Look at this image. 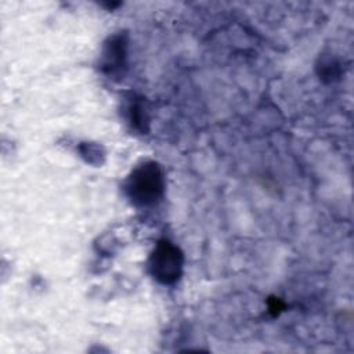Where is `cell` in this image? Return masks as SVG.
<instances>
[{
	"mask_svg": "<svg viewBox=\"0 0 354 354\" xmlns=\"http://www.w3.org/2000/svg\"><path fill=\"white\" fill-rule=\"evenodd\" d=\"M127 194L136 205H153L163 194V176L159 166L153 162L138 166L129 177Z\"/></svg>",
	"mask_w": 354,
	"mask_h": 354,
	"instance_id": "1",
	"label": "cell"
},
{
	"mask_svg": "<svg viewBox=\"0 0 354 354\" xmlns=\"http://www.w3.org/2000/svg\"><path fill=\"white\" fill-rule=\"evenodd\" d=\"M152 275L162 283L176 282L183 270V253L169 241H160L149 261Z\"/></svg>",
	"mask_w": 354,
	"mask_h": 354,
	"instance_id": "2",
	"label": "cell"
},
{
	"mask_svg": "<svg viewBox=\"0 0 354 354\" xmlns=\"http://www.w3.org/2000/svg\"><path fill=\"white\" fill-rule=\"evenodd\" d=\"M124 48L126 43L122 40V37H115L111 40V43L106 46L104 58H105V66L111 71L119 68L123 64L124 58Z\"/></svg>",
	"mask_w": 354,
	"mask_h": 354,
	"instance_id": "3",
	"label": "cell"
}]
</instances>
